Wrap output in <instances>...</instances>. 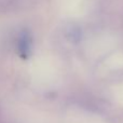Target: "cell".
<instances>
[{
    "label": "cell",
    "instance_id": "1",
    "mask_svg": "<svg viewBox=\"0 0 123 123\" xmlns=\"http://www.w3.org/2000/svg\"><path fill=\"white\" fill-rule=\"evenodd\" d=\"M19 51L22 52L23 56H26V54L29 52V48H30V42H29V38L27 36H23L19 39Z\"/></svg>",
    "mask_w": 123,
    "mask_h": 123
}]
</instances>
